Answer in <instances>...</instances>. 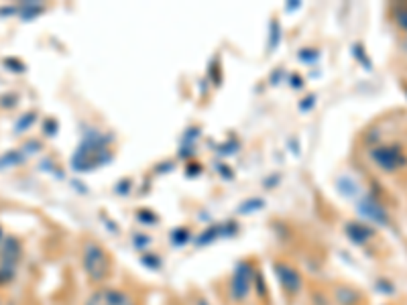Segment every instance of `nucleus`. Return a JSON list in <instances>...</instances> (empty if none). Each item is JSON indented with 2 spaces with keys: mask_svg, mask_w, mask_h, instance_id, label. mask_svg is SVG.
<instances>
[{
  "mask_svg": "<svg viewBox=\"0 0 407 305\" xmlns=\"http://www.w3.org/2000/svg\"><path fill=\"white\" fill-rule=\"evenodd\" d=\"M86 305H135L131 302V297L118 289H100L96 293L90 295V300Z\"/></svg>",
  "mask_w": 407,
  "mask_h": 305,
  "instance_id": "obj_3",
  "label": "nucleus"
},
{
  "mask_svg": "<svg viewBox=\"0 0 407 305\" xmlns=\"http://www.w3.org/2000/svg\"><path fill=\"white\" fill-rule=\"evenodd\" d=\"M277 273H279L281 283H283V287H285L287 291L296 293V291L302 287V279H300V275H298L292 267H283V264H279V267H277Z\"/></svg>",
  "mask_w": 407,
  "mask_h": 305,
  "instance_id": "obj_4",
  "label": "nucleus"
},
{
  "mask_svg": "<svg viewBox=\"0 0 407 305\" xmlns=\"http://www.w3.org/2000/svg\"><path fill=\"white\" fill-rule=\"evenodd\" d=\"M84 269H86L88 277L96 283H100L108 277L110 262H108V254L102 251L100 245H96V242L86 245V249H84Z\"/></svg>",
  "mask_w": 407,
  "mask_h": 305,
  "instance_id": "obj_1",
  "label": "nucleus"
},
{
  "mask_svg": "<svg viewBox=\"0 0 407 305\" xmlns=\"http://www.w3.org/2000/svg\"><path fill=\"white\" fill-rule=\"evenodd\" d=\"M362 212H364V216L373 218L375 222H379V224H387V214H385V210H383L379 203L366 200V202L362 203Z\"/></svg>",
  "mask_w": 407,
  "mask_h": 305,
  "instance_id": "obj_5",
  "label": "nucleus"
},
{
  "mask_svg": "<svg viewBox=\"0 0 407 305\" xmlns=\"http://www.w3.org/2000/svg\"><path fill=\"white\" fill-rule=\"evenodd\" d=\"M397 21H399V25H402V27H406L407 29V8L406 10H399V16H397Z\"/></svg>",
  "mask_w": 407,
  "mask_h": 305,
  "instance_id": "obj_7",
  "label": "nucleus"
},
{
  "mask_svg": "<svg viewBox=\"0 0 407 305\" xmlns=\"http://www.w3.org/2000/svg\"><path fill=\"white\" fill-rule=\"evenodd\" d=\"M373 159L385 171H395L406 163V157L402 155L397 147H379L373 151Z\"/></svg>",
  "mask_w": 407,
  "mask_h": 305,
  "instance_id": "obj_2",
  "label": "nucleus"
},
{
  "mask_svg": "<svg viewBox=\"0 0 407 305\" xmlns=\"http://www.w3.org/2000/svg\"><path fill=\"white\" fill-rule=\"evenodd\" d=\"M243 273H245V267L234 275V289L236 287H241L236 293H234V297H239V300H243L245 295H247V291H249V285H251V281L247 279V277H243Z\"/></svg>",
  "mask_w": 407,
  "mask_h": 305,
  "instance_id": "obj_6",
  "label": "nucleus"
}]
</instances>
